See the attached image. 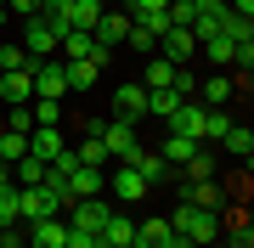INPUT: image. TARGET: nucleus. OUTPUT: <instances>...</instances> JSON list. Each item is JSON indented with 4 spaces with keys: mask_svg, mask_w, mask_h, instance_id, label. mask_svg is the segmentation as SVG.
I'll use <instances>...</instances> for the list:
<instances>
[{
    "mask_svg": "<svg viewBox=\"0 0 254 248\" xmlns=\"http://www.w3.org/2000/svg\"><path fill=\"white\" fill-rule=\"evenodd\" d=\"M57 40H63V23L40 17V11H34V17H17V46L34 56V62H40V56H57Z\"/></svg>",
    "mask_w": 254,
    "mask_h": 248,
    "instance_id": "1",
    "label": "nucleus"
},
{
    "mask_svg": "<svg viewBox=\"0 0 254 248\" xmlns=\"http://www.w3.org/2000/svg\"><path fill=\"white\" fill-rule=\"evenodd\" d=\"M96 141L108 147V158H113V164H130V158L141 152V136H136V124H125V119H108Z\"/></svg>",
    "mask_w": 254,
    "mask_h": 248,
    "instance_id": "2",
    "label": "nucleus"
},
{
    "mask_svg": "<svg viewBox=\"0 0 254 248\" xmlns=\"http://www.w3.org/2000/svg\"><path fill=\"white\" fill-rule=\"evenodd\" d=\"M63 91H68V62H63V56H40V62H34V96L63 101Z\"/></svg>",
    "mask_w": 254,
    "mask_h": 248,
    "instance_id": "3",
    "label": "nucleus"
},
{
    "mask_svg": "<svg viewBox=\"0 0 254 248\" xmlns=\"http://www.w3.org/2000/svg\"><path fill=\"white\" fill-rule=\"evenodd\" d=\"M164 62H175V68H187L192 56H198V40H192V28H170V34H158V51Z\"/></svg>",
    "mask_w": 254,
    "mask_h": 248,
    "instance_id": "4",
    "label": "nucleus"
},
{
    "mask_svg": "<svg viewBox=\"0 0 254 248\" xmlns=\"http://www.w3.org/2000/svg\"><path fill=\"white\" fill-rule=\"evenodd\" d=\"M113 119H125V124H141V119H147V91H141V79H130V85L113 91Z\"/></svg>",
    "mask_w": 254,
    "mask_h": 248,
    "instance_id": "5",
    "label": "nucleus"
},
{
    "mask_svg": "<svg viewBox=\"0 0 254 248\" xmlns=\"http://www.w3.org/2000/svg\"><path fill=\"white\" fill-rule=\"evenodd\" d=\"M68 226L73 231H96V237H102V226H108V203H102V198H79V203H68Z\"/></svg>",
    "mask_w": 254,
    "mask_h": 248,
    "instance_id": "6",
    "label": "nucleus"
},
{
    "mask_svg": "<svg viewBox=\"0 0 254 248\" xmlns=\"http://www.w3.org/2000/svg\"><path fill=\"white\" fill-rule=\"evenodd\" d=\"M17 214H23V220H57V214H63V203H57V198L46 192V186H23Z\"/></svg>",
    "mask_w": 254,
    "mask_h": 248,
    "instance_id": "7",
    "label": "nucleus"
},
{
    "mask_svg": "<svg viewBox=\"0 0 254 248\" xmlns=\"http://www.w3.org/2000/svg\"><path fill=\"white\" fill-rule=\"evenodd\" d=\"M108 192H113L119 203H141L147 192H153V186H147V181H141V175L130 169V164H119V169H108Z\"/></svg>",
    "mask_w": 254,
    "mask_h": 248,
    "instance_id": "8",
    "label": "nucleus"
},
{
    "mask_svg": "<svg viewBox=\"0 0 254 248\" xmlns=\"http://www.w3.org/2000/svg\"><path fill=\"white\" fill-rule=\"evenodd\" d=\"M203 101H181V107H175V119L170 124H164V130H170V136H187V141H203Z\"/></svg>",
    "mask_w": 254,
    "mask_h": 248,
    "instance_id": "9",
    "label": "nucleus"
},
{
    "mask_svg": "<svg viewBox=\"0 0 254 248\" xmlns=\"http://www.w3.org/2000/svg\"><path fill=\"white\" fill-rule=\"evenodd\" d=\"M57 51H63V62H96V40H91V28H63Z\"/></svg>",
    "mask_w": 254,
    "mask_h": 248,
    "instance_id": "10",
    "label": "nucleus"
},
{
    "mask_svg": "<svg viewBox=\"0 0 254 248\" xmlns=\"http://www.w3.org/2000/svg\"><path fill=\"white\" fill-rule=\"evenodd\" d=\"M125 34H130V17H125V11H102V17H96V28H91V40H96L102 51L125 46Z\"/></svg>",
    "mask_w": 254,
    "mask_h": 248,
    "instance_id": "11",
    "label": "nucleus"
},
{
    "mask_svg": "<svg viewBox=\"0 0 254 248\" xmlns=\"http://www.w3.org/2000/svg\"><path fill=\"white\" fill-rule=\"evenodd\" d=\"M102 192H108V169H73L68 175V203H79V198H102Z\"/></svg>",
    "mask_w": 254,
    "mask_h": 248,
    "instance_id": "12",
    "label": "nucleus"
},
{
    "mask_svg": "<svg viewBox=\"0 0 254 248\" xmlns=\"http://www.w3.org/2000/svg\"><path fill=\"white\" fill-rule=\"evenodd\" d=\"M28 152H34L40 164H51V158L63 152V124H34L28 130Z\"/></svg>",
    "mask_w": 254,
    "mask_h": 248,
    "instance_id": "13",
    "label": "nucleus"
},
{
    "mask_svg": "<svg viewBox=\"0 0 254 248\" xmlns=\"http://www.w3.org/2000/svg\"><path fill=\"white\" fill-rule=\"evenodd\" d=\"M181 203H198V209H226V192L215 181H187L181 175Z\"/></svg>",
    "mask_w": 254,
    "mask_h": 248,
    "instance_id": "14",
    "label": "nucleus"
},
{
    "mask_svg": "<svg viewBox=\"0 0 254 248\" xmlns=\"http://www.w3.org/2000/svg\"><path fill=\"white\" fill-rule=\"evenodd\" d=\"M68 243V220H28V248H63Z\"/></svg>",
    "mask_w": 254,
    "mask_h": 248,
    "instance_id": "15",
    "label": "nucleus"
},
{
    "mask_svg": "<svg viewBox=\"0 0 254 248\" xmlns=\"http://www.w3.org/2000/svg\"><path fill=\"white\" fill-rule=\"evenodd\" d=\"M0 101L6 107H28L34 101V74H6L0 79Z\"/></svg>",
    "mask_w": 254,
    "mask_h": 248,
    "instance_id": "16",
    "label": "nucleus"
},
{
    "mask_svg": "<svg viewBox=\"0 0 254 248\" xmlns=\"http://www.w3.org/2000/svg\"><path fill=\"white\" fill-rule=\"evenodd\" d=\"M232 91H237L232 74H209V79H198V101H203V107H226Z\"/></svg>",
    "mask_w": 254,
    "mask_h": 248,
    "instance_id": "17",
    "label": "nucleus"
},
{
    "mask_svg": "<svg viewBox=\"0 0 254 248\" xmlns=\"http://www.w3.org/2000/svg\"><path fill=\"white\" fill-rule=\"evenodd\" d=\"M130 169H136V175H141L147 186H158V181H170V164H164L158 152H147V147H141L136 158H130Z\"/></svg>",
    "mask_w": 254,
    "mask_h": 248,
    "instance_id": "18",
    "label": "nucleus"
},
{
    "mask_svg": "<svg viewBox=\"0 0 254 248\" xmlns=\"http://www.w3.org/2000/svg\"><path fill=\"white\" fill-rule=\"evenodd\" d=\"M170 85H175V62H164V56H147L141 91H170Z\"/></svg>",
    "mask_w": 254,
    "mask_h": 248,
    "instance_id": "19",
    "label": "nucleus"
},
{
    "mask_svg": "<svg viewBox=\"0 0 254 248\" xmlns=\"http://www.w3.org/2000/svg\"><path fill=\"white\" fill-rule=\"evenodd\" d=\"M136 243H141V248H164V243H170V220H164V214L136 220Z\"/></svg>",
    "mask_w": 254,
    "mask_h": 248,
    "instance_id": "20",
    "label": "nucleus"
},
{
    "mask_svg": "<svg viewBox=\"0 0 254 248\" xmlns=\"http://www.w3.org/2000/svg\"><path fill=\"white\" fill-rule=\"evenodd\" d=\"M192 152H198V141H187V136H164V147H158V158H164L170 169H181Z\"/></svg>",
    "mask_w": 254,
    "mask_h": 248,
    "instance_id": "21",
    "label": "nucleus"
},
{
    "mask_svg": "<svg viewBox=\"0 0 254 248\" xmlns=\"http://www.w3.org/2000/svg\"><path fill=\"white\" fill-rule=\"evenodd\" d=\"M0 68H6V74H34V56H28L17 40H6V46H0Z\"/></svg>",
    "mask_w": 254,
    "mask_h": 248,
    "instance_id": "22",
    "label": "nucleus"
},
{
    "mask_svg": "<svg viewBox=\"0 0 254 248\" xmlns=\"http://www.w3.org/2000/svg\"><path fill=\"white\" fill-rule=\"evenodd\" d=\"M175 107H181V96H175V91H147V119H164V124H170Z\"/></svg>",
    "mask_w": 254,
    "mask_h": 248,
    "instance_id": "23",
    "label": "nucleus"
},
{
    "mask_svg": "<svg viewBox=\"0 0 254 248\" xmlns=\"http://www.w3.org/2000/svg\"><path fill=\"white\" fill-rule=\"evenodd\" d=\"M11 181H17V186H40V181H46V164H40L34 152H23L17 164H11Z\"/></svg>",
    "mask_w": 254,
    "mask_h": 248,
    "instance_id": "24",
    "label": "nucleus"
},
{
    "mask_svg": "<svg viewBox=\"0 0 254 248\" xmlns=\"http://www.w3.org/2000/svg\"><path fill=\"white\" fill-rule=\"evenodd\" d=\"M198 46H203V56H209L215 68H232V56H237V46H232L226 34H209V40H198Z\"/></svg>",
    "mask_w": 254,
    "mask_h": 248,
    "instance_id": "25",
    "label": "nucleus"
},
{
    "mask_svg": "<svg viewBox=\"0 0 254 248\" xmlns=\"http://www.w3.org/2000/svg\"><path fill=\"white\" fill-rule=\"evenodd\" d=\"M130 237H136V220H130V214H108V226H102V243L119 248V243H130Z\"/></svg>",
    "mask_w": 254,
    "mask_h": 248,
    "instance_id": "26",
    "label": "nucleus"
},
{
    "mask_svg": "<svg viewBox=\"0 0 254 248\" xmlns=\"http://www.w3.org/2000/svg\"><path fill=\"white\" fill-rule=\"evenodd\" d=\"M215 169H220V164H215V152H203V147L181 164V175H187V181H215Z\"/></svg>",
    "mask_w": 254,
    "mask_h": 248,
    "instance_id": "27",
    "label": "nucleus"
},
{
    "mask_svg": "<svg viewBox=\"0 0 254 248\" xmlns=\"http://www.w3.org/2000/svg\"><path fill=\"white\" fill-rule=\"evenodd\" d=\"M220 141H226V152H237V158H243V164L254 158V130H249V124H232V130H226V136H220Z\"/></svg>",
    "mask_w": 254,
    "mask_h": 248,
    "instance_id": "28",
    "label": "nucleus"
},
{
    "mask_svg": "<svg viewBox=\"0 0 254 248\" xmlns=\"http://www.w3.org/2000/svg\"><path fill=\"white\" fill-rule=\"evenodd\" d=\"M28 152V130H0V164H17Z\"/></svg>",
    "mask_w": 254,
    "mask_h": 248,
    "instance_id": "29",
    "label": "nucleus"
},
{
    "mask_svg": "<svg viewBox=\"0 0 254 248\" xmlns=\"http://www.w3.org/2000/svg\"><path fill=\"white\" fill-rule=\"evenodd\" d=\"M102 79V62H68V91H91Z\"/></svg>",
    "mask_w": 254,
    "mask_h": 248,
    "instance_id": "30",
    "label": "nucleus"
},
{
    "mask_svg": "<svg viewBox=\"0 0 254 248\" xmlns=\"http://www.w3.org/2000/svg\"><path fill=\"white\" fill-rule=\"evenodd\" d=\"M17 198H23V186H17V181H11V186H0V231L23 220V214H17Z\"/></svg>",
    "mask_w": 254,
    "mask_h": 248,
    "instance_id": "31",
    "label": "nucleus"
},
{
    "mask_svg": "<svg viewBox=\"0 0 254 248\" xmlns=\"http://www.w3.org/2000/svg\"><path fill=\"white\" fill-rule=\"evenodd\" d=\"M28 119H34V124H63V101L34 96V101H28Z\"/></svg>",
    "mask_w": 254,
    "mask_h": 248,
    "instance_id": "32",
    "label": "nucleus"
},
{
    "mask_svg": "<svg viewBox=\"0 0 254 248\" xmlns=\"http://www.w3.org/2000/svg\"><path fill=\"white\" fill-rule=\"evenodd\" d=\"M232 124H237V119H232L226 107H209V113H203V141H220Z\"/></svg>",
    "mask_w": 254,
    "mask_h": 248,
    "instance_id": "33",
    "label": "nucleus"
},
{
    "mask_svg": "<svg viewBox=\"0 0 254 248\" xmlns=\"http://www.w3.org/2000/svg\"><path fill=\"white\" fill-rule=\"evenodd\" d=\"M108 6H96V0H73V17H68V28H96V17Z\"/></svg>",
    "mask_w": 254,
    "mask_h": 248,
    "instance_id": "34",
    "label": "nucleus"
},
{
    "mask_svg": "<svg viewBox=\"0 0 254 248\" xmlns=\"http://www.w3.org/2000/svg\"><path fill=\"white\" fill-rule=\"evenodd\" d=\"M125 46H136L141 56H153V51H158V34H153V28H147V23H130V34H125Z\"/></svg>",
    "mask_w": 254,
    "mask_h": 248,
    "instance_id": "35",
    "label": "nucleus"
},
{
    "mask_svg": "<svg viewBox=\"0 0 254 248\" xmlns=\"http://www.w3.org/2000/svg\"><path fill=\"white\" fill-rule=\"evenodd\" d=\"M79 164H85V169H108L113 158H108V147H102V141L91 136V141H85V147H79Z\"/></svg>",
    "mask_w": 254,
    "mask_h": 248,
    "instance_id": "36",
    "label": "nucleus"
},
{
    "mask_svg": "<svg viewBox=\"0 0 254 248\" xmlns=\"http://www.w3.org/2000/svg\"><path fill=\"white\" fill-rule=\"evenodd\" d=\"M170 0H125V17L130 23H141V17H153V11H164Z\"/></svg>",
    "mask_w": 254,
    "mask_h": 248,
    "instance_id": "37",
    "label": "nucleus"
},
{
    "mask_svg": "<svg viewBox=\"0 0 254 248\" xmlns=\"http://www.w3.org/2000/svg\"><path fill=\"white\" fill-rule=\"evenodd\" d=\"M40 17H51V23H63V28H68V17H73V0H40Z\"/></svg>",
    "mask_w": 254,
    "mask_h": 248,
    "instance_id": "38",
    "label": "nucleus"
},
{
    "mask_svg": "<svg viewBox=\"0 0 254 248\" xmlns=\"http://www.w3.org/2000/svg\"><path fill=\"white\" fill-rule=\"evenodd\" d=\"M6 130H34V119H28V107H11V113H6Z\"/></svg>",
    "mask_w": 254,
    "mask_h": 248,
    "instance_id": "39",
    "label": "nucleus"
},
{
    "mask_svg": "<svg viewBox=\"0 0 254 248\" xmlns=\"http://www.w3.org/2000/svg\"><path fill=\"white\" fill-rule=\"evenodd\" d=\"M6 11H17V17H34V11H40V0H6Z\"/></svg>",
    "mask_w": 254,
    "mask_h": 248,
    "instance_id": "40",
    "label": "nucleus"
},
{
    "mask_svg": "<svg viewBox=\"0 0 254 248\" xmlns=\"http://www.w3.org/2000/svg\"><path fill=\"white\" fill-rule=\"evenodd\" d=\"M226 6L237 11V17H249V23H254V0H226Z\"/></svg>",
    "mask_w": 254,
    "mask_h": 248,
    "instance_id": "41",
    "label": "nucleus"
},
{
    "mask_svg": "<svg viewBox=\"0 0 254 248\" xmlns=\"http://www.w3.org/2000/svg\"><path fill=\"white\" fill-rule=\"evenodd\" d=\"M0 248H28V237H17V231L6 226V243H0Z\"/></svg>",
    "mask_w": 254,
    "mask_h": 248,
    "instance_id": "42",
    "label": "nucleus"
},
{
    "mask_svg": "<svg viewBox=\"0 0 254 248\" xmlns=\"http://www.w3.org/2000/svg\"><path fill=\"white\" fill-rule=\"evenodd\" d=\"M164 248H198V243H192V237H175V231H170V243H164Z\"/></svg>",
    "mask_w": 254,
    "mask_h": 248,
    "instance_id": "43",
    "label": "nucleus"
},
{
    "mask_svg": "<svg viewBox=\"0 0 254 248\" xmlns=\"http://www.w3.org/2000/svg\"><path fill=\"white\" fill-rule=\"evenodd\" d=\"M0 28H11V11H6V0H0Z\"/></svg>",
    "mask_w": 254,
    "mask_h": 248,
    "instance_id": "44",
    "label": "nucleus"
},
{
    "mask_svg": "<svg viewBox=\"0 0 254 248\" xmlns=\"http://www.w3.org/2000/svg\"><path fill=\"white\" fill-rule=\"evenodd\" d=\"M119 248H141V243H136V237H130V243H119Z\"/></svg>",
    "mask_w": 254,
    "mask_h": 248,
    "instance_id": "45",
    "label": "nucleus"
},
{
    "mask_svg": "<svg viewBox=\"0 0 254 248\" xmlns=\"http://www.w3.org/2000/svg\"><path fill=\"white\" fill-rule=\"evenodd\" d=\"M209 248H232V243H220V237H215V243H209Z\"/></svg>",
    "mask_w": 254,
    "mask_h": 248,
    "instance_id": "46",
    "label": "nucleus"
},
{
    "mask_svg": "<svg viewBox=\"0 0 254 248\" xmlns=\"http://www.w3.org/2000/svg\"><path fill=\"white\" fill-rule=\"evenodd\" d=\"M96 6H108V0H96Z\"/></svg>",
    "mask_w": 254,
    "mask_h": 248,
    "instance_id": "47",
    "label": "nucleus"
},
{
    "mask_svg": "<svg viewBox=\"0 0 254 248\" xmlns=\"http://www.w3.org/2000/svg\"><path fill=\"white\" fill-rule=\"evenodd\" d=\"M0 79H6V68H0Z\"/></svg>",
    "mask_w": 254,
    "mask_h": 248,
    "instance_id": "48",
    "label": "nucleus"
},
{
    "mask_svg": "<svg viewBox=\"0 0 254 248\" xmlns=\"http://www.w3.org/2000/svg\"><path fill=\"white\" fill-rule=\"evenodd\" d=\"M215 6H226V0H215Z\"/></svg>",
    "mask_w": 254,
    "mask_h": 248,
    "instance_id": "49",
    "label": "nucleus"
}]
</instances>
